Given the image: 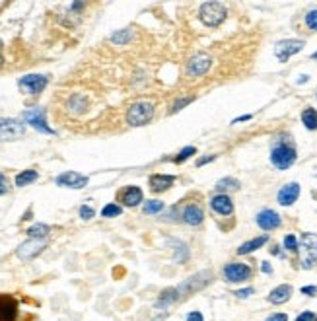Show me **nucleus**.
I'll list each match as a JSON object with an SVG mask.
<instances>
[{
	"label": "nucleus",
	"mask_w": 317,
	"mask_h": 321,
	"mask_svg": "<svg viewBox=\"0 0 317 321\" xmlns=\"http://www.w3.org/2000/svg\"><path fill=\"white\" fill-rule=\"evenodd\" d=\"M228 16V10L222 2H202L198 10V18L208 27H218Z\"/></svg>",
	"instance_id": "nucleus-1"
},
{
	"label": "nucleus",
	"mask_w": 317,
	"mask_h": 321,
	"mask_svg": "<svg viewBox=\"0 0 317 321\" xmlns=\"http://www.w3.org/2000/svg\"><path fill=\"white\" fill-rule=\"evenodd\" d=\"M154 117V103L152 101H137L127 111V123L131 127H144Z\"/></svg>",
	"instance_id": "nucleus-2"
},
{
	"label": "nucleus",
	"mask_w": 317,
	"mask_h": 321,
	"mask_svg": "<svg viewBox=\"0 0 317 321\" xmlns=\"http://www.w3.org/2000/svg\"><path fill=\"white\" fill-rule=\"evenodd\" d=\"M296 160H298V154L292 142H280L271 152V161L277 169H288L290 165L296 163Z\"/></svg>",
	"instance_id": "nucleus-3"
},
{
	"label": "nucleus",
	"mask_w": 317,
	"mask_h": 321,
	"mask_svg": "<svg viewBox=\"0 0 317 321\" xmlns=\"http://www.w3.org/2000/svg\"><path fill=\"white\" fill-rule=\"evenodd\" d=\"M300 263H302V269L310 271L314 269L317 263V236L316 234H304L302 240H300Z\"/></svg>",
	"instance_id": "nucleus-4"
},
{
	"label": "nucleus",
	"mask_w": 317,
	"mask_h": 321,
	"mask_svg": "<svg viewBox=\"0 0 317 321\" xmlns=\"http://www.w3.org/2000/svg\"><path fill=\"white\" fill-rule=\"evenodd\" d=\"M210 281H212V273H210V271H200V273H197V275L185 279V281L177 286V290H179L181 296H187V294H193V292H197V290H202Z\"/></svg>",
	"instance_id": "nucleus-5"
},
{
	"label": "nucleus",
	"mask_w": 317,
	"mask_h": 321,
	"mask_svg": "<svg viewBox=\"0 0 317 321\" xmlns=\"http://www.w3.org/2000/svg\"><path fill=\"white\" fill-rule=\"evenodd\" d=\"M23 121L29 123L35 131L43 133V135H55V131L47 125V119H45V109L43 107H29L23 111Z\"/></svg>",
	"instance_id": "nucleus-6"
},
{
	"label": "nucleus",
	"mask_w": 317,
	"mask_h": 321,
	"mask_svg": "<svg viewBox=\"0 0 317 321\" xmlns=\"http://www.w3.org/2000/svg\"><path fill=\"white\" fill-rule=\"evenodd\" d=\"M47 82H49V78L43 76V74H27V76H21V78L18 80V86H20V90H21L23 94H27V96H37V94H41V92L45 90Z\"/></svg>",
	"instance_id": "nucleus-7"
},
{
	"label": "nucleus",
	"mask_w": 317,
	"mask_h": 321,
	"mask_svg": "<svg viewBox=\"0 0 317 321\" xmlns=\"http://www.w3.org/2000/svg\"><path fill=\"white\" fill-rule=\"evenodd\" d=\"M210 66H212V57L206 53H197L187 62V76L189 78H200L210 70Z\"/></svg>",
	"instance_id": "nucleus-8"
},
{
	"label": "nucleus",
	"mask_w": 317,
	"mask_h": 321,
	"mask_svg": "<svg viewBox=\"0 0 317 321\" xmlns=\"http://www.w3.org/2000/svg\"><path fill=\"white\" fill-rule=\"evenodd\" d=\"M25 135V123L18 119H0V140H18Z\"/></svg>",
	"instance_id": "nucleus-9"
},
{
	"label": "nucleus",
	"mask_w": 317,
	"mask_h": 321,
	"mask_svg": "<svg viewBox=\"0 0 317 321\" xmlns=\"http://www.w3.org/2000/svg\"><path fill=\"white\" fill-rule=\"evenodd\" d=\"M304 41L302 39H284V41H278L277 45H275V55H277V59L280 60V62H286L292 55H296V53H300L302 49H304Z\"/></svg>",
	"instance_id": "nucleus-10"
},
{
	"label": "nucleus",
	"mask_w": 317,
	"mask_h": 321,
	"mask_svg": "<svg viewBox=\"0 0 317 321\" xmlns=\"http://www.w3.org/2000/svg\"><path fill=\"white\" fill-rule=\"evenodd\" d=\"M47 247V243H45V240H35V238H29L27 241H23L18 249H16V255H18V259H21V261H31L33 257H37L43 249Z\"/></svg>",
	"instance_id": "nucleus-11"
},
{
	"label": "nucleus",
	"mask_w": 317,
	"mask_h": 321,
	"mask_svg": "<svg viewBox=\"0 0 317 321\" xmlns=\"http://www.w3.org/2000/svg\"><path fill=\"white\" fill-rule=\"evenodd\" d=\"M224 279L228 282H245L251 279V267L243 263H230L224 267Z\"/></svg>",
	"instance_id": "nucleus-12"
},
{
	"label": "nucleus",
	"mask_w": 317,
	"mask_h": 321,
	"mask_svg": "<svg viewBox=\"0 0 317 321\" xmlns=\"http://www.w3.org/2000/svg\"><path fill=\"white\" fill-rule=\"evenodd\" d=\"M88 181L90 179L78 171H64L55 179V183L59 187H66V189H84L88 185Z\"/></svg>",
	"instance_id": "nucleus-13"
},
{
	"label": "nucleus",
	"mask_w": 317,
	"mask_h": 321,
	"mask_svg": "<svg viewBox=\"0 0 317 321\" xmlns=\"http://www.w3.org/2000/svg\"><path fill=\"white\" fill-rule=\"evenodd\" d=\"M18 302L10 294H0V321H16Z\"/></svg>",
	"instance_id": "nucleus-14"
},
{
	"label": "nucleus",
	"mask_w": 317,
	"mask_h": 321,
	"mask_svg": "<svg viewBox=\"0 0 317 321\" xmlns=\"http://www.w3.org/2000/svg\"><path fill=\"white\" fill-rule=\"evenodd\" d=\"M257 224H259L261 230H275V228H278L282 224V220H280V216L275 210L265 208V210H261L257 214Z\"/></svg>",
	"instance_id": "nucleus-15"
},
{
	"label": "nucleus",
	"mask_w": 317,
	"mask_h": 321,
	"mask_svg": "<svg viewBox=\"0 0 317 321\" xmlns=\"http://www.w3.org/2000/svg\"><path fill=\"white\" fill-rule=\"evenodd\" d=\"M298 197H300V185H298V183H288V185H284V187L278 191V195H277V199H278V202H280L282 206L294 204V202L298 201Z\"/></svg>",
	"instance_id": "nucleus-16"
},
{
	"label": "nucleus",
	"mask_w": 317,
	"mask_h": 321,
	"mask_svg": "<svg viewBox=\"0 0 317 321\" xmlns=\"http://www.w3.org/2000/svg\"><path fill=\"white\" fill-rule=\"evenodd\" d=\"M119 199H121V202H123L125 206H139V204L142 202V189H140V187H135V185L125 187V189L121 191Z\"/></svg>",
	"instance_id": "nucleus-17"
},
{
	"label": "nucleus",
	"mask_w": 317,
	"mask_h": 321,
	"mask_svg": "<svg viewBox=\"0 0 317 321\" xmlns=\"http://www.w3.org/2000/svg\"><path fill=\"white\" fill-rule=\"evenodd\" d=\"M181 220H183L185 224H189V226H198V224H202V220H204V212H202V208H200L198 204H189V206L183 208Z\"/></svg>",
	"instance_id": "nucleus-18"
},
{
	"label": "nucleus",
	"mask_w": 317,
	"mask_h": 321,
	"mask_svg": "<svg viewBox=\"0 0 317 321\" xmlns=\"http://www.w3.org/2000/svg\"><path fill=\"white\" fill-rule=\"evenodd\" d=\"M210 206H212L214 212H218L222 216H230L234 212V202H232V199L228 195H216V197H212Z\"/></svg>",
	"instance_id": "nucleus-19"
},
{
	"label": "nucleus",
	"mask_w": 317,
	"mask_h": 321,
	"mask_svg": "<svg viewBox=\"0 0 317 321\" xmlns=\"http://www.w3.org/2000/svg\"><path fill=\"white\" fill-rule=\"evenodd\" d=\"M179 290H177V286L175 288H165L161 294H159V298L156 300V310H167L171 304H175L177 300H179Z\"/></svg>",
	"instance_id": "nucleus-20"
},
{
	"label": "nucleus",
	"mask_w": 317,
	"mask_h": 321,
	"mask_svg": "<svg viewBox=\"0 0 317 321\" xmlns=\"http://www.w3.org/2000/svg\"><path fill=\"white\" fill-rule=\"evenodd\" d=\"M290 296H292V286H290V284H280V286H277V288L269 294V302L278 306V304L288 302Z\"/></svg>",
	"instance_id": "nucleus-21"
},
{
	"label": "nucleus",
	"mask_w": 317,
	"mask_h": 321,
	"mask_svg": "<svg viewBox=\"0 0 317 321\" xmlns=\"http://www.w3.org/2000/svg\"><path fill=\"white\" fill-rule=\"evenodd\" d=\"M173 181H175L173 175H163V173H154V175H150V187H152V191H156V193H161V191L169 189V187L173 185Z\"/></svg>",
	"instance_id": "nucleus-22"
},
{
	"label": "nucleus",
	"mask_w": 317,
	"mask_h": 321,
	"mask_svg": "<svg viewBox=\"0 0 317 321\" xmlns=\"http://www.w3.org/2000/svg\"><path fill=\"white\" fill-rule=\"evenodd\" d=\"M267 241H269V236H259V238H253V240L245 241V243H243V245L238 249V253H239V255H247V253H253V251H257L259 247H263Z\"/></svg>",
	"instance_id": "nucleus-23"
},
{
	"label": "nucleus",
	"mask_w": 317,
	"mask_h": 321,
	"mask_svg": "<svg viewBox=\"0 0 317 321\" xmlns=\"http://www.w3.org/2000/svg\"><path fill=\"white\" fill-rule=\"evenodd\" d=\"M169 245H173V261L175 263H185L189 259V247L183 243V241H177V240H167Z\"/></svg>",
	"instance_id": "nucleus-24"
},
{
	"label": "nucleus",
	"mask_w": 317,
	"mask_h": 321,
	"mask_svg": "<svg viewBox=\"0 0 317 321\" xmlns=\"http://www.w3.org/2000/svg\"><path fill=\"white\" fill-rule=\"evenodd\" d=\"M214 187H216V191L220 195H228L232 191H239V181L234 179V177H222Z\"/></svg>",
	"instance_id": "nucleus-25"
},
{
	"label": "nucleus",
	"mask_w": 317,
	"mask_h": 321,
	"mask_svg": "<svg viewBox=\"0 0 317 321\" xmlns=\"http://www.w3.org/2000/svg\"><path fill=\"white\" fill-rule=\"evenodd\" d=\"M133 39H135V31H133L131 27L119 29V31H115V33L111 35V43H115V45H127V43H131Z\"/></svg>",
	"instance_id": "nucleus-26"
},
{
	"label": "nucleus",
	"mask_w": 317,
	"mask_h": 321,
	"mask_svg": "<svg viewBox=\"0 0 317 321\" xmlns=\"http://www.w3.org/2000/svg\"><path fill=\"white\" fill-rule=\"evenodd\" d=\"M37 177H39V173L35 169H25V171H21V173L16 175V181L14 183H16V187H25V185L37 181Z\"/></svg>",
	"instance_id": "nucleus-27"
},
{
	"label": "nucleus",
	"mask_w": 317,
	"mask_h": 321,
	"mask_svg": "<svg viewBox=\"0 0 317 321\" xmlns=\"http://www.w3.org/2000/svg\"><path fill=\"white\" fill-rule=\"evenodd\" d=\"M86 107H88V101H86V98L82 94H74L68 100V109L72 113H82V111H86Z\"/></svg>",
	"instance_id": "nucleus-28"
},
{
	"label": "nucleus",
	"mask_w": 317,
	"mask_h": 321,
	"mask_svg": "<svg viewBox=\"0 0 317 321\" xmlns=\"http://www.w3.org/2000/svg\"><path fill=\"white\" fill-rule=\"evenodd\" d=\"M302 123H304L306 129L317 131V111L314 109V107L304 109V113H302Z\"/></svg>",
	"instance_id": "nucleus-29"
},
{
	"label": "nucleus",
	"mask_w": 317,
	"mask_h": 321,
	"mask_svg": "<svg viewBox=\"0 0 317 321\" xmlns=\"http://www.w3.org/2000/svg\"><path fill=\"white\" fill-rule=\"evenodd\" d=\"M49 232H51V228L47 224H33L27 228V236L35 238V240H45L49 236Z\"/></svg>",
	"instance_id": "nucleus-30"
},
{
	"label": "nucleus",
	"mask_w": 317,
	"mask_h": 321,
	"mask_svg": "<svg viewBox=\"0 0 317 321\" xmlns=\"http://www.w3.org/2000/svg\"><path fill=\"white\" fill-rule=\"evenodd\" d=\"M165 208V204L161 202V201H156V199H152V201H146L144 202V206H142V212L144 214H158V212H161Z\"/></svg>",
	"instance_id": "nucleus-31"
},
{
	"label": "nucleus",
	"mask_w": 317,
	"mask_h": 321,
	"mask_svg": "<svg viewBox=\"0 0 317 321\" xmlns=\"http://www.w3.org/2000/svg\"><path fill=\"white\" fill-rule=\"evenodd\" d=\"M121 214H123V208L115 202H109L101 208V216H105V218H115V216H121Z\"/></svg>",
	"instance_id": "nucleus-32"
},
{
	"label": "nucleus",
	"mask_w": 317,
	"mask_h": 321,
	"mask_svg": "<svg viewBox=\"0 0 317 321\" xmlns=\"http://www.w3.org/2000/svg\"><path fill=\"white\" fill-rule=\"evenodd\" d=\"M193 154H197V148H195V146H185V148L175 156V163H183L185 160H189Z\"/></svg>",
	"instance_id": "nucleus-33"
},
{
	"label": "nucleus",
	"mask_w": 317,
	"mask_h": 321,
	"mask_svg": "<svg viewBox=\"0 0 317 321\" xmlns=\"http://www.w3.org/2000/svg\"><path fill=\"white\" fill-rule=\"evenodd\" d=\"M193 101H195V96H185V98L177 100V101L173 103V107H171V113H177L179 109H183L185 105H189V103H193Z\"/></svg>",
	"instance_id": "nucleus-34"
},
{
	"label": "nucleus",
	"mask_w": 317,
	"mask_h": 321,
	"mask_svg": "<svg viewBox=\"0 0 317 321\" xmlns=\"http://www.w3.org/2000/svg\"><path fill=\"white\" fill-rule=\"evenodd\" d=\"M284 247H286L288 251H298V247H300V241L296 240V236L288 234V236H284Z\"/></svg>",
	"instance_id": "nucleus-35"
},
{
	"label": "nucleus",
	"mask_w": 317,
	"mask_h": 321,
	"mask_svg": "<svg viewBox=\"0 0 317 321\" xmlns=\"http://www.w3.org/2000/svg\"><path fill=\"white\" fill-rule=\"evenodd\" d=\"M306 25L312 31H317V10H312V12L306 14Z\"/></svg>",
	"instance_id": "nucleus-36"
},
{
	"label": "nucleus",
	"mask_w": 317,
	"mask_h": 321,
	"mask_svg": "<svg viewBox=\"0 0 317 321\" xmlns=\"http://www.w3.org/2000/svg\"><path fill=\"white\" fill-rule=\"evenodd\" d=\"M80 216H82L84 220H92V218L96 216V210H94L92 206H86V204H84V206H80Z\"/></svg>",
	"instance_id": "nucleus-37"
},
{
	"label": "nucleus",
	"mask_w": 317,
	"mask_h": 321,
	"mask_svg": "<svg viewBox=\"0 0 317 321\" xmlns=\"http://www.w3.org/2000/svg\"><path fill=\"white\" fill-rule=\"evenodd\" d=\"M8 193H10V181H8V177L4 173H0V197L8 195Z\"/></svg>",
	"instance_id": "nucleus-38"
},
{
	"label": "nucleus",
	"mask_w": 317,
	"mask_h": 321,
	"mask_svg": "<svg viewBox=\"0 0 317 321\" xmlns=\"http://www.w3.org/2000/svg\"><path fill=\"white\" fill-rule=\"evenodd\" d=\"M296 321H317V316L314 312H302V314L296 318Z\"/></svg>",
	"instance_id": "nucleus-39"
},
{
	"label": "nucleus",
	"mask_w": 317,
	"mask_h": 321,
	"mask_svg": "<svg viewBox=\"0 0 317 321\" xmlns=\"http://www.w3.org/2000/svg\"><path fill=\"white\" fill-rule=\"evenodd\" d=\"M253 292H255L253 288H241V290H236V296L238 298H249Z\"/></svg>",
	"instance_id": "nucleus-40"
},
{
	"label": "nucleus",
	"mask_w": 317,
	"mask_h": 321,
	"mask_svg": "<svg viewBox=\"0 0 317 321\" xmlns=\"http://www.w3.org/2000/svg\"><path fill=\"white\" fill-rule=\"evenodd\" d=\"M187 321H204V318L200 312H191V314H187Z\"/></svg>",
	"instance_id": "nucleus-41"
},
{
	"label": "nucleus",
	"mask_w": 317,
	"mask_h": 321,
	"mask_svg": "<svg viewBox=\"0 0 317 321\" xmlns=\"http://www.w3.org/2000/svg\"><path fill=\"white\" fill-rule=\"evenodd\" d=\"M267 321H288V316L286 314H273L267 318Z\"/></svg>",
	"instance_id": "nucleus-42"
},
{
	"label": "nucleus",
	"mask_w": 317,
	"mask_h": 321,
	"mask_svg": "<svg viewBox=\"0 0 317 321\" xmlns=\"http://www.w3.org/2000/svg\"><path fill=\"white\" fill-rule=\"evenodd\" d=\"M302 294H306V296H316L317 286H304V288H302Z\"/></svg>",
	"instance_id": "nucleus-43"
},
{
	"label": "nucleus",
	"mask_w": 317,
	"mask_h": 321,
	"mask_svg": "<svg viewBox=\"0 0 317 321\" xmlns=\"http://www.w3.org/2000/svg\"><path fill=\"white\" fill-rule=\"evenodd\" d=\"M214 160H216V156H212V154H210V156H204V158H200V160L197 161V167H200V165H204V163L214 161Z\"/></svg>",
	"instance_id": "nucleus-44"
},
{
	"label": "nucleus",
	"mask_w": 317,
	"mask_h": 321,
	"mask_svg": "<svg viewBox=\"0 0 317 321\" xmlns=\"http://www.w3.org/2000/svg\"><path fill=\"white\" fill-rule=\"evenodd\" d=\"M261 271H263V273H267V275H271V273H273V267H271L267 261H263V265H261Z\"/></svg>",
	"instance_id": "nucleus-45"
},
{
	"label": "nucleus",
	"mask_w": 317,
	"mask_h": 321,
	"mask_svg": "<svg viewBox=\"0 0 317 321\" xmlns=\"http://www.w3.org/2000/svg\"><path fill=\"white\" fill-rule=\"evenodd\" d=\"M253 115H243V117H238V119H234L232 123H243V121H249Z\"/></svg>",
	"instance_id": "nucleus-46"
},
{
	"label": "nucleus",
	"mask_w": 317,
	"mask_h": 321,
	"mask_svg": "<svg viewBox=\"0 0 317 321\" xmlns=\"http://www.w3.org/2000/svg\"><path fill=\"white\" fill-rule=\"evenodd\" d=\"M304 82H308V76H302V78L298 80V84H304Z\"/></svg>",
	"instance_id": "nucleus-47"
},
{
	"label": "nucleus",
	"mask_w": 317,
	"mask_h": 321,
	"mask_svg": "<svg viewBox=\"0 0 317 321\" xmlns=\"http://www.w3.org/2000/svg\"><path fill=\"white\" fill-rule=\"evenodd\" d=\"M2 64H4V59H2V57H0V68H2Z\"/></svg>",
	"instance_id": "nucleus-48"
},
{
	"label": "nucleus",
	"mask_w": 317,
	"mask_h": 321,
	"mask_svg": "<svg viewBox=\"0 0 317 321\" xmlns=\"http://www.w3.org/2000/svg\"><path fill=\"white\" fill-rule=\"evenodd\" d=\"M312 57H314V59H317V51H316V53H314V55H312Z\"/></svg>",
	"instance_id": "nucleus-49"
},
{
	"label": "nucleus",
	"mask_w": 317,
	"mask_h": 321,
	"mask_svg": "<svg viewBox=\"0 0 317 321\" xmlns=\"http://www.w3.org/2000/svg\"><path fill=\"white\" fill-rule=\"evenodd\" d=\"M0 49H2V39H0Z\"/></svg>",
	"instance_id": "nucleus-50"
}]
</instances>
